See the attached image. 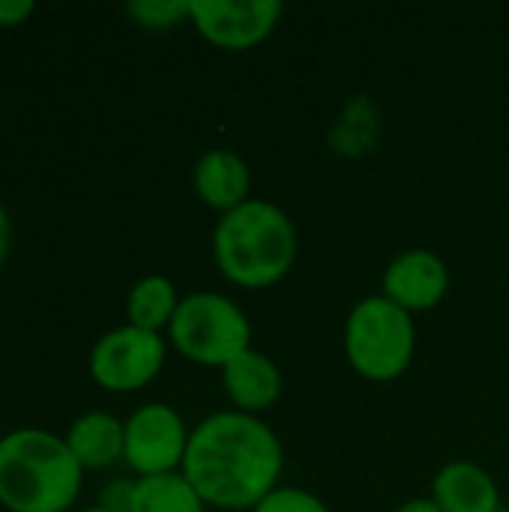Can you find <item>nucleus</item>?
<instances>
[{
    "mask_svg": "<svg viewBox=\"0 0 509 512\" xmlns=\"http://www.w3.org/2000/svg\"><path fill=\"white\" fill-rule=\"evenodd\" d=\"M282 465V441L261 417L216 411L192 429L180 474L207 507L252 512L279 489Z\"/></svg>",
    "mask_w": 509,
    "mask_h": 512,
    "instance_id": "f257e3e1",
    "label": "nucleus"
},
{
    "mask_svg": "<svg viewBox=\"0 0 509 512\" xmlns=\"http://www.w3.org/2000/svg\"><path fill=\"white\" fill-rule=\"evenodd\" d=\"M297 228L291 216L264 198H249L237 210L219 216L213 228L216 270L249 291L282 282L297 261Z\"/></svg>",
    "mask_w": 509,
    "mask_h": 512,
    "instance_id": "f03ea898",
    "label": "nucleus"
},
{
    "mask_svg": "<svg viewBox=\"0 0 509 512\" xmlns=\"http://www.w3.org/2000/svg\"><path fill=\"white\" fill-rule=\"evenodd\" d=\"M84 486V468L63 435L24 426L0 441V507L6 512H66Z\"/></svg>",
    "mask_w": 509,
    "mask_h": 512,
    "instance_id": "7ed1b4c3",
    "label": "nucleus"
},
{
    "mask_svg": "<svg viewBox=\"0 0 509 512\" xmlns=\"http://www.w3.org/2000/svg\"><path fill=\"white\" fill-rule=\"evenodd\" d=\"M417 351L414 315L384 294L363 297L345 321V357L351 369L375 384L402 378Z\"/></svg>",
    "mask_w": 509,
    "mask_h": 512,
    "instance_id": "20e7f679",
    "label": "nucleus"
},
{
    "mask_svg": "<svg viewBox=\"0 0 509 512\" xmlns=\"http://www.w3.org/2000/svg\"><path fill=\"white\" fill-rule=\"evenodd\" d=\"M171 348L195 366L225 369L252 348V324L246 312L219 291H195L180 300L168 324Z\"/></svg>",
    "mask_w": 509,
    "mask_h": 512,
    "instance_id": "39448f33",
    "label": "nucleus"
},
{
    "mask_svg": "<svg viewBox=\"0 0 509 512\" xmlns=\"http://www.w3.org/2000/svg\"><path fill=\"white\" fill-rule=\"evenodd\" d=\"M168 342L162 333L120 324L102 333L87 357V372L108 393H135L147 387L165 366Z\"/></svg>",
    "mask_w": 509,
    "mask_h": 512,
    "instance_id": "423d86ee",
    "label": "nucleus"
},
{
    "mask_svg": "<svg viewBox=\"0 0 509 512\" xmlns=\"http://www.w3.org/2000/svg\"><path fill=\"white\" fill-rule=\"evenodd\" d=\"M123 462L138 477L177 474L186 459L192 429L177 408L165 402H147L123 420Z\"/></svg>",
    "mask_w": 509,
    "mask_h": 512,
    "instance_id": "0eeeda50",
    "label": "nucleus"
},
{
    "mask_svg": "<svg viewBox=\"0 0 509 512\" xmlns=\"http://www.w3.org/2000/svg\"><path fill=\"white\" fill-rule=\"evenodd\" d=\"M282 12L279 0H189V24L225 51L261 45L276 30Z\"/></svg>",
    "mask_w": 509,
    "mask_h": 512,
    "instance_id": "6e6552de",
    "label": "nucleus"
},
{
    "mask_svg": "<svg viewBox=\"0 0 509 512\" xmlns=\"http://www.w3.org/2000/svg\"><path fill=\"white\" fill-rule=\"evenodd\" d=\"M381 288V294L405 312H429L447 297L450 270L441 255L429 249H408L387 264Z\"/></svg>",
    "mask_w": 509,
    "mask_h": 512,
    "instance_id": "1a4fd4ad",
    "label": "nucleus"
},
{
    "mask_svg": "<svg viewBox=\"0 0 509 512\" xmlns=\"http://www.w3.org/2000/svg\"><path fill=\"white\" fill-rule=\"evenodd\" d=\"M222 387L234 411L261 417L282 396V372L270 354L249 348L222 369Z\"/></svg>",
    "mask_w": 509,
    "mask_h": 512,
    "instance_id": "9d476101",
    "label": "nucleus"
},
{
    "mask_svg": "<svg viewBox=\"0 0 509 512\" xmlns=\"http://www.w3.org/2000/svg\"><path fill=\"white\" fill-rule=\"evenodd\" d=\"M192 186L195 195L216 210L219 216L237 210L240 204L249 201V189H252V174L243 156H237L234 150H207L195 168H192Z\"/></svg>",
    "mask_w": 509,
    "mask_h": 512,
    "instance_id": "9b49d317",
    "label": "nucleus"
},
{
    "mask_svg": "<svg viewBox=\"0 0 509 512\" xmlns=\"http://www.w3.org/2000/svg\"><path fill=\"white\" fill-rule=\"evenodd\" d=\"M441 512H498L501 510V492L495 477L480 468L477 462L456 459L447 462L435 480L429 495Z\"/></svg>",
    "mask_w": 509,
    "mask_h": 512,
    "instance_id": "f8f14e48",
    "label": "nucleus"
},
{
    "mask_svg": "<svg viewBox=\"0 0 509 512\" xmlns=\"http://www.w3.org/2000/svg\"><path fill=\"white\" fill-rule=\"evenodd\" d=\"M63 441L84 471H105L123 459V420L108 411H87L69 423Z\"/></svg>",
    "mask_w": 509,
    "mask_h": 512,
    "instance_id": "ddd939ff",
    "label": "nucleus"
},
{
    "mask_svg": "<svg viewBox=\"0 0 509 512\" xmlns=\"http://www.w3.org/2000/svg\"><path fill=\"white\" fill-rule=\"evenodd\" d=\"M177 306H180L177 285L168 276H159V273L141 276L126 294V324L162 333L168 330Z\"/></svg>",
    "mask_w": 509,
    "mask_h": 512,
    "instance_id": "4468645a",
    "label": "nucleus"
},
{
    "mask_svg": "<svg viewBox=\"0 0 509 512\" xmlns=\"http://www.w3.org/2000/svg\"><path fill=\"white\" fill-rule=\"evenodd\" d=\"M207 504L192 489V483L177 474H159V477H138L135 480V498L129 512H204Z\"/></svg>",
    "mask_w": 509,
    "mask_h": 512,
    "instance_id": "2eb2a0df",
    "label": "nucleus"
},
{
    "mask_svg": "<svg viewBox=\"0 0 509 512\" xmlns=\"http://www.w3.org/2000/svg\"><path fill=\"white\" fill-rule=\"evenodd\" d=\"M126 15L144 30H171L189 21V0H132Z\"/></svg>",
    "mask_w": 509,
    "mask_h": 512,
    "instance_id": "dca6fc26",
    "label": "nucleus"
},
{
    "mask_svg": "<svg viewBox=\"0 0 509 512\" xmlns=\"http://www.w3.org/2000/svg\"><path fill=\"white\" fill-rule=\"evenodd\" d=\"M252 512H330V507L318 495H312L306 489L279 486V489H273Z\"/></svg>",
    "mask_w": 509,
    "mask_h": 512,
    "instance_id": "f3484780",
    "label": "nucleus"
},
{
    "mask_svg": "<svg viewBox=\"0 0 509 512\" xmlns=\"http://www.w3.org/2000/svg\"><path fill=\"white\" fill-rule=\"evenodd\" d=\"M132 498H135V480L117 477L108 480L99 492V507L111 512H129L132 510Z\"/></svg>",
    "mask_w": 509,
    "mask_h": 512,
    "instance_id": "a211bd4d",
    "label": "nucleus"
},
{
    "mask_svg": "<svg viewBox=\"0 0 509 512\" xmlns=\"http://www.w3.org/2000/svg\"><path fill=\"white\" fill-rule=\"evenodd\" d=\"M33 12V0H0V27H21Z\"/></svg>",
    "mask_w": 509,
    "mask_h": 512,
    "instance_id": "6ab92c4d",
    "label": "nucleus"
},
{
    "mask_svg": "<svg viewBox=\"0 0 509 512\" xmlns=\"http://www.w3.org/2000/svg\"><path fill=\"white\" fill-rule=\"evenodd\" d=\"M9 249H12V219H9V210L0 201V267L9 258Z\"/></svg>",
    "mask_w": 509,
    "mask_h": 512,
    "instance_id": "aec40b11",
    "label": "nucleus"
},
{
    "mask_svg": "<svg viewBox=\"0 0 509 512\" xmlns=\"http://www.w3.org/2000/svg\"><path fill=\"white\" fill-rule=\"evenodd\" d=\"M396 512H441V507L432 498H411V501H405Z\"/></svg>",
    "mask_w": 509,
    "mask_h": 512,
    "instance_id": "412c9836",
    "label": "nucleus"
},
{
    "mask_svg": "<svg viewBox=\"0 0 509 512\" xmlns=\"http://www.w3.org/2000/svg\"><path fill=\"white\" fill-rule=\"evenodd\" d=\"M81 512H111V510H105V507H99V504H93V507H87V510H81Z\"/></svg>",
    "mask_w": 509,
    "mask_h": 512,
    "instance_id": "4be33fe9",
    "label": "nucleus"
},
{
    "mask_svg": "<svg viewBox=\"0 0 509 512\" xmlns=\"http://www.w3.org/2000/svg\"><path fill=\"white\" fill-rule=\"evenodd\" d=\"M3 435H6V432H3V423H0V441H3Z\"/></svg>",
    "mask_w": 509,
    "mask_h": 512,
    "instance_id": "5701e85b",
    "label": "nucleus"
},
{
    "mask_svg": "<svg viewBox=\"0 0 509 512\" xmlns=\"http://www.w3.org/2000/svg\"><path fill=\"white\" fill-rule=\"evenodd\" d=\"M498 512H509V507H501V510H498Z\"/></svg>",
    "mask_w": 509,
    "mask_h": 512,
    "instance_id": "b1692460",
    "label": "nucleus"
}]
</instances>
